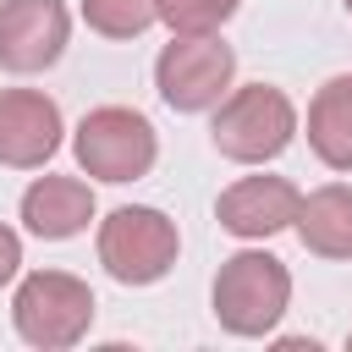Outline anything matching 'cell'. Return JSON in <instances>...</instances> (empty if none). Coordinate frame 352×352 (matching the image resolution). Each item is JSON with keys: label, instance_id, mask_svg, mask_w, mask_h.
<instances>
[{"label": "cell", "instance_id": "obj_2", "mask_svg": "<svg viewBox=\"0 0 352 352\" xmlns=\"http://www.w3.org/2000/svg\"><path fill=\"white\" fill-rule=\"evenodd\" d=\"M11 324L28 346L66 352L94 324V292H88V280H77L66 270H33V275H22V286L11 297Z\"/></svg>", "mask_w": 352, "mask_h": 352}, {"label": "cell", "instance_id": "obj_14", "mask_svg": "<svg viewBox=\"0 0 352 352\" xmlns=\"http://www.w3.org/2000/svg\"><path fill=\"white\" fill-rule=\"evenodd\" d=\"M236 6L242 0H154V11H160V22L170 28V33H214L220 22H231L236 16Z\"/></svg>", "mask_w": 352, "mask_h": 352}, {"label": "cell", "instance_id": "obj_4", "mask_svg": "<svg viewBox=\"0 0 352 352\" xmlns=\"http://www.w3.org/2000/svg\"><path fill=\"white\" fill-rule=\"evenodd\" d=\"M209 138H214V148H220L226 160H236V165H264V160H275V154L297 138V110H292V99H286L280 88L248 82V88H236V94L214 110Z\"/></svg>", "mask_w": 352, "mask_h": 352}, {"label": "cell", "instance_id": "obj_17", "mask_svg": "<svg viewBox=\"0 0 352 352\" xmlns=\"http://www.w3.org/2000/svg\"><path fill=\"white\" fill-rule=\"evenodd\" d=\"M346 346H352V336H346Z\"/></svg>", "mask_w": 352, "mask_h": 352}, {"label": "cell", "instance_id": "obj_16", "mask_svg": "<svg viewBox=\"0 0 352 352\" xmlns=\"http://www.w3.org/2000/svg\"><path fill=\"white\" fill-rule=\"evenodd\" d=\"M341 6H346V11H352V0H341Z\"/></svg>", "mask_w": 352, "mask_h": 352}, {"label": "cell", "instance_id": "obj_1", "mask_svg": "<svg viewBox=\"0 0 352 352\" xmlns=\"http://www.w3.org/2000/svg\"><path fill=\"white\" fill-rule=\"evenodd\" d=\"M182 253V236H176V220L165 209H148V204H126V209H110L99 220V264L110 280L121 286H154L170 275Z\"/></svg>", "mask_w": 352, "mask_h": 352}, {"label": "cell", "instance_id": "obj_11", "mask_svg": "<svg viewBox=\"0 0 352 352\" xmlns=\"http://www.w3.org/2000/svg\"><path fill=\"white\" fill-rule=\"evenodd\" d=\"M297 236L308 253L319 258H352V187L330 182L314 187L308 198H297Z\"/></svg>", "mask_w": 352, "mask_h": 352}, {"label": "cell", "instance_id": "obj_10", "mask_svg": "<svg viewBox=\"0 0 352 352\" xmlns=\"http://www.w3.org/2000/svg\"><path fill=\"white\" fill-rule=\"evenodd\" d=\"M88 220H94V187L77 176H38L22 192V226L44 242H66L88 231Z\"/></svg>", "mask_w": 352, "mask_h": 352}, {"label": "cell", "instance_id": "obj_12", "mask_svg": "<svg viewBox=\"0 0 352 352\" xmlns=\"http://www.w3.org/2000/svg\"><path fill=\"white\" fill-rule=\"evenodd\" d=\"M308 143L330 170H352V72L330 77L308 104Z\"/></svg>", "mask_w": 352, "mask_h": 352}, {"label": "cell", "instance_id": "obj_9", "mask_svg": "<svg viewBox=\"0 0 352 352\" xmlns=\"http://www.w3.org/2000/svg\"><path fill=\"white\" fill-rule=\"evenodd\" d=\"M297 187L286 182V176H242L236 187H226L220 192V204H214V214H220V226L231 231V236H275V231H286L292 220H297Z\"/></svg>", "mask_w": 352, "mask_h": 352}, {"label": "cell", "instance_id": "obj_15", "mask_svg": "<svg viewBox=\"0 0 352 352\" xmlns=\"http://www.w3.org/2000/svg\"><path fill=\"white\" fill-rule=\"evenodd\" d=\"M16 270H22V236L11 226H0V286L16 280Z\"/></svg>", "mask_w": 352, "mask_h": 352}, {"label": "cell", "instance_id": "obj_5", "mask_svg": "<svg viewBox=\"0 0 352 352\" xmlns=\"http://www.w3.org/2000/svg\"><path fill=\"white\" fill-rule=\"evenodd\" d=\"M72 148H77V165H82L88 176H99V182H138V176H148L154 160H160V138H154L148 116H138V110H126V104H99V110H88V116L77 121Z\"/></svg>", "mask_w": 352, "mask_h": 352}, {"label": "cell", "instance_id": "obj_3", "mask_svg": "<svg viewBox=\"0 0 352 352\" xmlns=\"http://www.w3.org/2000/svg\"><path fill=\"white\" fill-rule=\"evenodd\" d=\"M292 302V275L275 253L242 248L214 275V319L231 336H270Z\"/></svg>", "mask_w": 352, "mask_h": 352}, {"label": "cell", "instance_id": "obj_7", "mask_svg": "<svg viewBox=\"0 0 352 352\" xmlns=\"http://www.w3.org/2000/svg\"><path fill=\"white\" fill-rule=\"evenodd\" d=\"M72 16L60 0H0V66L28 77L66 55Z\"/></svg>", "mask_w": 352, "mask_h": 352}, {"label": "cell", "instance_id": "obj_8", "mask_svg": "<svg viewBox=\"0 0 352 352\" xmlns=\"http://www.w3.org/2000/svg\"><path fill=\"white\" fill-rule=\"evenodd\" d=\"M60 104L38 88H0V165L38 170L60 148Z\"/></svg>", "mask_w": 352, "mask_h": 352}, {"label": "cell", "instance_id": "obj_6", "mask_svg": "<svg viewBox=\"0 0 352 352\" xmlns=\"http://www.w3.org/2000/svg\"><path fill=\"white\" fill-rule=\"evenodd\" d=\"M231 72H236V55L214 33H192V38L170 33V44L154 60V88H160V99L170 110L192 116V110L220 104V94L231 88Z\"/></svg>", "mask_w": 352, "mask_h": 352}, {"label": "cell", "instance_id": "obj_13", "mask_svg": "<svg viewBox=\"0 0 352 352\" xmlns=\"http://www.w3.org/2000/svg\"><path fill=\"white\" fill-rule=\"evenodd\" d=\"M82 22L104 38H138L148 22H160L154 0H82Z\"/></svg>", "mask_w": 352, "mask_h": 352}]
</instances>
